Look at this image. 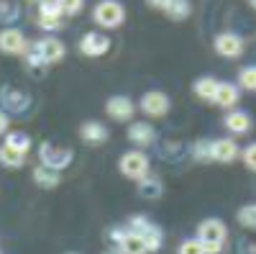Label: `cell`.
<instances>
[{
    "label": "cell",
    "mask_w": 256,
    "mask_h": 254,
    "mask_svg": "<svg viewBox=\"0 0 256 254\" xmlns=\"http://www.w3.org/2000/svg\"><path fill=\"white\" fill-rule=\"evenodd\" d=\"M95 24L102 29H118L126 21V8L118 3V0H100L92 11Z\"/></svg>",
    "instance_id": "obj_1"
},
{
    "label": "cell",
    "mask_w": 256,
    "mask_h": 254,
    "mask_svg": "<svg viewBox=\"0 0 256 254\" xmlns=\"http://www.w3.org/2000/svg\"><path fill=\"white\" fill-rule=\"evenodd\" d=\"M128 231H134V234H138L144 241H146V246H148V251H156L159 246H162V228L156 226V223H152V221H146L144 216H134L131 218V223H128Z\"/></svg>",
    "instance_id": "obj_2"
},
{
    "label": "cell",
    "mask_w": 256,
    "mask_h": 254,
    "mask_svg": "<svg viewBox=\"0 0 256 254\" xmlns=\"http://www.w3.org/2000/svg\"><path fill=\"white\" fill-rule=\"evenodd\" d=\"M118 169H120L123 177L141 180V177H146V172H148V157H146L144 152H126V154L120 157Z\"/></svg>",
    "instance_id": "obj_3"
},
{
    "label": "cell",
    "mask_w": 256,
    "mask_h": 254,
    "mask_svg": "<svg viewBox=\"0 0 256 254\" xmlns=\"http://www.w3.org/2000/svg\"><path fill=\"white\" fill-rule=\"evenodd\" d=\"M41 159H44V167L54 169V172H59L62 167H67L72 162V149H64V146H54L49 141L41 144Z\"/></svg>",
    "instance_id": "obj_4"
},
{
    "label": "cell",
    "mask_w": 256,
    "mask_h": 254,
    "mask_svg": "<svg viewBox=\"0 0 256 254\" xmlns=\"http://www.w3.org/2000/svg\"><path fill=\"white\" fill-rule=\"evenodd\" d=\"M216 52L220 54V57H226V59H238L241 54H244V39L238 36V34H230V31H223V34H218L216 36Z\"/></svg>",
    "instance_id": "obj_5"
},
{
    "label": "cell",
    "mask_w": 256,
    "mask_h": 254,
    "mask_svg": "<svg viewBox=\"0 0 256 254\" xmlns=\"http://www.w3.org/2000/svg\"><path fill=\"white\" fill-rule=\"evenodd\" d=\"M226 236H228V228H226V223L218 221V218H208V221H202V223L198 226V239L205 241V244H218V246H223V244H226Z\"/></svg>",
    "instance_id": "obj_6"
},
{
    "label": "cell",
    "mask_w": 256,
    "mask_h": 254,
    "mask_svg": "<svg viewBox=\"0 0 256 254\" xmlns=\"http://www.w3.org/2000/svg\"><path fill=\"white\" fill-rule=\"evenodd\" d=\"M110 49V39L105 34H98V31H88L82 39H80V52L84 57H102L108 54Z\"/></svg>",
    "instance_id": "obj_7"
},
{
    "label": "cell",
    "mask_w": 256,
    "mask_h": 254,
    "mask_svg": "<svg viewBox=\"0 0 256 254\" xmlns=\"http://www.w3.org/2000/svg\"><path fill=\"white\" fill-rule=\"evenodd\" d=\"M169 105H172V103H169V98L162 90H152V93H146L141 98V111L146 116H152V118H162L169 111Z\"/></svg>",
    "instance_id": "obj_8"
},
{
    "label": "cell",
    "mask_w": 256,
    "mask_h": 254,
    "mask_svg": "<svg viewBox=\"0 0 256 254\" xmlns=\"http://www.w3.org/2000/svg\"><path fill=\"white\" fill-rule=\"evenodd\" d=\"M105 111H108V116H113L116 121H128L134 116L136 105L131 103V98H126V95H113L108 103H105Z\"/></svg>",
    "instance_id": "obj_9"
},
{
    "label": "cell",
    "mask_w": 256,
    "mask_h": 254,
    "mask_svg": "<svg viewBox=\"0 0 256 254\" xmlns=\"http://www.w3.org/2000/svg\"><path fill=\"white\" fill-rule=\"evenodd\" d=\"M34 49L41 54V59H44L46 65H52V62H59V59L64 57V44H62L59 39H54V36H46V39L36 41Z\"/></svg>",
    "instance_id": "obj_10"
},
{
    "label": "cell",
    "mask_w": 256,
    "mask_h": 254,
    "mask_svg": "<svg viewBox=\"0 0 256 254\" xmlns=\"http://www.w3.org/2000/svg\"><path fill=\"white\" fill-rule=\"evenodd\" d=\"M38 26L46 29V31H56L62 26V13H59L54 0H44V3H41V8H38Z\"/></svg>",
    "instance_id": "obj_11"
},
{
    "label": "cell",
    "mask_w": 256,
    "mask_h": 254,
    "mask_svg": "<svg viewBox=\"0 0 256 254\" xmlns=\"http://www.w3.org/2000/svg\"><path fill=\"white\" fill-rule=\"evenodd\" d=\"M24 49H26V39H24V34H20L18 29H6L3 34H0V52L20 54Z\"/></svg>",
    "instance_id": "obj_12"
},
{
    "label": "cell",
    "mask_w": 256,
    "mask_h": 254,
    "mask_svg": "<svg viewBox=\"0 0 256 254\" xmlns=\"http://www.w3.org/2000/svg\"><path fill=\"white\" fill-rule=\"evenodd\" d=\"M212 159L220 162V164H230L233 159H238V146H236V141H230V139L212 141Z\"/></svg>",
    "instance_id": "obj_13"
},
{
    "label": "cell",
    "mask_w": 256,
    "mask_h": 254,
    "mask_svg": "<svg viewBox=\"0 0 256 254\" xmlns=\"http://www.w3.org/2000/svg\"><path fill=\"white\" fill-rule=\"evenodd\" d=\"M154 129L148 126L146 121H136V123H131V129H128V139H131L134 144H138V146H148L154 141Z\"/></svg>",
    "instance_id": "obj_14"
},
{
    "label": "cell",
    "mask_w": 256,
    "mask_h": 254,
    "mask_svg": "<svg viewBox=\"0 0 256 254\" xmlns=\"http://www.w3.org/2000/svg\"><path fill=\"white\" fill-rule=\"evenodd\" d=\"M212 103L220 105V108H230V105L238 103V88L230 82H218V90H216V98Z\"/></svg>",
    "instance_id": "obj_15"
},
{
    "label": "cell",
    "mask_w": 256,
    "mask_h": 254,
    "mask_svg": "<svg viewBox=\"0 0 256 254\" xmlns=\"http://www.w3.org/2000/svg\"><path fill=\"white\" fill-rule=\"evenodd\" d=\"M80 134H82V139L88 141V144H102L105 139H108V129H105L102 123H98V121L82 123L80 126Z\"/></svg>",
    "instance_id": "obj_16"
},
{
    "label": "cell",
    "mask_w": 256,
    "mask_h": 254,
    "mask_svg": "<svg viewBox=\"0 0 256 254\" xmlns=\"http://www.w3.org/2000/svg\"><path fill=\"white\" fill-rule=\"evenodd\" d=\"M118 249H120V254H148L146 241L138 234H134V231H126V236L120 239Z\"/></svg>",
    "instance_id": "obj_17"
},
{
    "label": "cell",
    "mask_w": 256,
    "mask_h": 254,
    "mask_svg": "<svg viewBox=\"0 0 256 254\" xmlns=\"http://www.w3.org/2000/svg\"><path fill=\"white\" fill-rule=\"evenodd\" d=\"M226 129H230L233 134H246V131H251V116L244 113V111H236V113L226 116Z\"/></svg>",
    "instance_id": "obj_18"
},
{
    "label": "cell",
    "mask_w": 256,
    "mask_h": 254,
    "mask_svg": "<svg viewBox=\"0 0 256 254\" xmlns=\"http://www.w3.org/2000/svg\"><path fill=\"white\" fill-rule=\"evenodd\" d=\"M162 180L159 177H154V175H148V177H141L138 180V193L144 195V198H152V200H156V198H162Z\"/></svg>",
    "instance_id": "obj_19"
},
{
    "label": "cell",
    "mask_w": 256,
    "mask_h": 254,
    "mask_svg": "<svg viewBox=\"0 0 256 254\" xmlns=\"http://www.w3.org/2000/svg\"><path fill=\"white\" fill-rule=\"evenodd\" d=\"M34 182L38 185V187H46V190H52V187H56L59 185V172H54V169H49V167H36L34 169Z\"/></svg>",
    "instance_id": "obj_20"
},
{
    "label": "cell",
    "mask_w": 256,
    "mask_h": 254,
    "mask_svg": "<svg viewBox=\"0 0 256 254\" xmlns=\"http://www.w3.org/2000/svg\"><path fill=\"white\" fill-rule=\"evenodd\" d=\"M192 90H195V95H198L200 100H212V98H216V90H218V80H212V77H200Z\"/></svg>",
    "instance_id": "obj_21"
},
{
    "label": "cell",
    "mask_w": 256,
    "mask_h": 254,
    "mask_svg": "<svg viewBox=\"0 0 256 254\" xmlns=\"http://www.w3.org/2000/svg\"><path fill=\"white\" fill-rule=\"evenodd\" d=\"M190 11H192L190 0H169L166 8H164V13H166L169 18H174V21H184V18L190 16Z\"/></svg>",
    "instance_id": "obj_22"
},
{
    "label": "cell",
    "mask_w": 256,
    "mask_h": 254,
    "mask_svg": "<svg viewBox=\"0 0 256 254\" xmlns=\"http://www.w3.org/2000/svg\"><path fill=\"white\" fill-rule=\"evenodd\" d=\"M0 162H3L6 167H20L26 162V154L13 149V146H8V144H3V146H0Z\"/></svg>",
    "instance_id": "obj_23"
},
{
    "label": "cell",
    "mask_w": 256,
    "mask_h": 254,
    "mask_svg": "<svg viewBox=\"0 0 256 254\" xmlns=\"http://www.w3.org/2000/svg\"><path fill=\"white\" fill-rule=\"evenodd\" d=\"M3 105L6 111H24L28 105V98L24 93H13V90H6L3 93Z\"/></svg>",
    "instance_id": "obj_24"
},
{
    "label": "cell",
    "mask_w": 256,
    "mask_h": 254,
    "mask_svg": "<svg viewBox=\"0 0 256 254\" xmlns=\"http://www.w3.org/2000/svg\"><path fill=\"white\" fill-rule=\"evenodd\" d=\"M6 144L8 146H13V149H18V152H28V146H31V139L26 136V134H20V131H16V134H8V139H6Z\"/></svg>",
    "instance_id": "obj_25"
},
{
    "label": "cell",
    "mask_w": 256,
    "mask_h": 254,
    "mask_svg": "<svg viewBox=\"0 0 256 254\" xmlns=\"http://www.w3.org/2000/svg\"><path fill=\"white\" fill-rule=\"evenodd\" d=\"M62 16H77L84 6V0H54Z\"/></svg>",
    "instance_id": "obj_26"
},
{
    "label": "cell",
    "mask_w": 256,
    "mask_h": 254,
    "mask_svg": "<svg viewBox=\"0 0 256 254\" xmlns=\"http://www.w3.org/2000/svg\"><path fill=\"white\" fill-rule=\"evenodd\" d=\"M236 218L244 228H256V205H244Z\"/></svg>",
    "instance_id": "obj_27"
},
{
    "label": "cell",
    "mask_w": 256,
    "mask_h": 254,
    "mask_svg": "<svg viewBox=\"0 0 256 254\" xmlns=\"http://www.w3.org/2000/svg\"><path fill=\"white\" fill-rule=\"evenodd\" d=\"M238 85L244 90H256V67H244L241 72H238Z\"/></svg>",
    "instance_id": "obj_28"
},
{
    "label": "cell",
    "mask_w": 256,
    "mask_h": 254,
    "mask_svg": "<svg viewBox=\"0 0 256 254\" xmlns=\"http://www.w3.org/2000/svg\"><path fill=\"white\" fill-rule=\"evenodd\" d=\"M180 254H205V246L200 239H187L180 244Z\"/></svg>",
    "instance_id": "obj_29"
},
{
    "label": "cell",
    "mask_w": 256,
    "mask_h": 254,
    "mask_svg": "<svg viewBox=\"0 0 256 254\" xmlns=\"http://www.w3.org/2000/svg\"><path fill=\"white\" fill-rule=\"evenodd\" d=\"M195 159H200V162L212 159V144L210 141H198L195 144Z\"/></svg>",
    "instance_id": "obj_30"
},
{
    "label": "cell",
    "mask_w": 256,
    "mask_h": 254,
    "mask_svg": "<svg viewBox=\"0 0 256 254\" xmlns=\"http://www.w3.org/2000/svg\"><path fill=\"white\" fill-rule=\"evenodd\" d=\"M244 164L256 172V144H248L246 149H244Z\"/></svg>",
    "instance_id": "obj_31"
},
{
    "label": "cell",
    "mask_w": 256,
    "mask_h": 254,
    "mask_svg": "<svg viewBox=\"0 0 256 254\" xmlns=\"http://www.w3.org/2000/svg\"><path fill=\"white\" fill-rule=\"evenodd\" d=\"M126 231H128V228H113V231H110V239H113L116 244H120V239L126 236Z\"/></svg>",
    "instance_id": "obj_32"
},
{
    "label": "cell",
    "mask_w": 256,
    "mask_h": 254,
    "mask_svg": "<svg viewBox=\"0 0 256 254\" xmlns=\"http://www.w3.org/2000/svg\"><path fill=\"white\" fill-rule=\"evenodd\" d=\"M146 3L152 6V8H156V11H162V13H164V8H166L169 0H146Z\"/></svg>",
    "instance_id": "obj_33"
},
{
    "label": "cell",
    "mask_w": 256,
    "mask_h": 254,
    "mask_svg": "<svg viewBox=\"0 0 256 254\" xmlns=\"http://www.w3.org/2000/svg\"><path fill=\"white\" fill-rule=\"evenodd\" d=\"M6 129H8V116L6 111H0V134H6Z\"/></svg>",
    "instance_id": "obj_34"
},
{
    "label": "cell",
    "mask_w": 256,
    "mask_h": 254,
    "mask_svg": "<svg viewBox=\"0 0 256 254\" xmlns=\"http://www.w3.org/2000/svg\"><path fill=\"white\" fill-rule=\"evenodd\" d=\"M251 8H254V11H256V0H251Z\"/></svg>",
    "instance_id": "obj_35"
},
{
    "label": "cell",
    "mask_w": 256,
    "mask_h": 254,
    "mask_svg": "<svg viewBox=\"0 0 256 254\" xmlns=\"http://www.w3.org/2000/svg\"><path fill=\"white\" fill-rule=\"evenodd\" d=\"M105 254H120V249H118V251H105Z\"/></svg>",
    "instance_id": "obj_36"
},
{
    "label": "cell",
    "mask_w": 256,
    "mask_h": 254,
    "mask_svg": "<svg viewBox=\"0 0 256 254\" xmlns=\"http://www.w3.org/2000/svg\"><path fill=\"white\" fill-rule=\"evenodd\" d=\"M36 3H44V0H36Z\"/></svg>",
    "instance_id": "obj_37"
},
{
    "label": "cell",
    "mask_w": 256,
    "mask_h": 254,
    "mask_svg": "<svg viewBox=\"0 0 256 254\" xmlns=\"http://www.w3.org/2000/svg\"><path fill=\"white\" fill-rule=\"evenodd\" d=\"M70 254H77V251H70Z\"/></svg>",
    "instance_id": "obj_38"
}]
</instances>
